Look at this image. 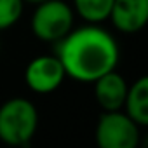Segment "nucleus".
Segmentation results:
<instances>
[{
  "label": "nucleus",
  "instance_id": "39448f33",
  "mask_svg": "<svg viewBox=\"0 0 148 148\" xmlns=\"http://www.w3.org/2000/svg\"><path fill=\"white\" fill-rule=\"evenodd\" d=\"M66 73L58 56H38L25 70V82L37 94L54 92L64 80Z\"/></svg>",
  "mask_w": 148,
  "mask_h": 148
},
{
  "label": "nucleus",
  "instance_id": "1a4fd4ad",
  "mask_svg": "<svg viewBox=\"0 0 148 148\" xmlns=\"http://www.w3.org/2000/svg\"><path fill=\"white\" fill-rule=\"evenodd\" d=\"M113 0H73L77 14L87 23H101L108 19Z\"/></svg>",
  "mask_w": 148,
  "mask_h": 148
},
{
  "label": "nucleus",
  "instance_id": "0eeeda50",
  "mask_svg": "<svg viewBox=\"0 0 148 148\" xmlns=\"http://www.w3.org/2000/svg\"><path fill=\"white\" fill-rule=\"evenodd\" d=\"M94 96L98 105L103 108V112H115L124 108L125 94H127V84L120 73L115 70L105 73L94 82Z\"/></svg>",
  "mask_w": 148,
  "mask_h": 148
},
{
  "label": "nucleus",
  "instance_id": "20e7f679",
  "mask_svg": "<svg viewBox=\"0 0 148 148\" xmlns=\"http://www.w3.org/2000/svg\"><path fill=\"white\" fill-rule=\"evenodd\" d=\"M94 136L99 148H136L139 143V125L122 110L103 112Z\"/></svg>",
  "mask_w": 148,
  "mask_h": 148
},
{
  "label": "nucleus",
  "instance_id": "7ed1b4c3",
  "mask_svg": "<svg viewBox=\"0 0 148 148\" xmlns=\"http://www.w3.org/2000/svg\"><path fill=\"white\" fill-rule=\"evenodd\" d=\"M73 26V9L63 0H44L32 16V32L42 42H59Z\"/></svg>",
  "mask_w": 148,
  "mask_h": 148
},
{
  "label": "nucleus",
  "instance_id": "9b49d317",
  "mask_svg": "<svg viewBox=\"0 0 148 148\" xmlns=\"http://www.w3.org/2000/svg\"><path fill=\"white\" fill-rule=\"evenodd\" d=\"M23 2H26V4H40L44 0H23Z\"/></svg>",
  "mask_w": 148,
  "mask_h": 148
},
{
  "label": "nucleus",
  "instance_id": "f257e3e1",
  "mask_svg": "<svg viewBox=\"0 0 148 148\" xmlns=\"http://www.w3.org/2000/svg\"><path fill=\"white\" fill-rule=\"evenodd\" d=\"M56 56L64 68L66 77L92 84L101 75L117 68L120 51L112 33L91 23L79 30H70L58 42Z\"/></svg>",
  "mask_w": 148,
  "mask_h": 148
},
{
  "label": "nucleus",
  "instance_id": "f8f14e48",
  "mask_svg": "<svg viewBox=\"0 0 148 148\" xmlns=\"http://www.w3.org/2000/svg\"><path fill=\"white\" fill-rule=\"evenodd\" d=\"M0 49H2V40H0Z\"/></svg>",
  "mask_w": 148,
  "mask_h": 148
},
{
  "label": "nucleus",
  "instance_id": "423d86ee",
  "mask_svg": "<svg viewBox=\"0 0 148 148\" xmlns=\"http://www.w3.org/2000/svg\"><path fill=\"white\" fill-rule=\"evenodd\" d=\"M108 19L122 33H136L148 21V0H113Z\"/></svg>",
  "mask_w": 148,
  "mask_h": 148
},
{
  "label": "nucleus",
  "instance_id": "f03ea898",
  "mask_svg": "<svg viewBox=\"0 0 148 148\" xmlns=\"http://www.w3.org/2000/svg\"><path fill=\"white\" fill-rule=\"evenodd\" d=\"M38 127V112L26 98H11L0 105V141L9 146L28 145Z\"/></svg>",
  "mask_w": 148,
  "mask_h": 148
},
{
  "label": "nucleus",
  "instance_id": "9d476101",
  "mask_svg": "<svg viewBox=\"0 0 148 148\" xmlns=\"http://www.w3.org/2000/svg\"><path fill=\"white\" fill-rule=\"evenodd\" d=\"M23 0H0V32L14 26L23 16Z\"/></svg>",
  "mask_w": 148,
  "mask_h": 148
},
{
  "label": "nucleus",
  "instance_id": "6e6552de",
  "mask_svg": "<svg viewBox=\"0 0 148 148\" xmlns=\"http://www.w3.org/2000/svg\"><path fill=\"white\" fill-rule=\"evenodd\" d=\"M124 108L139 127L148 125V77H139L131 87H127Z\"/></svg>",
  "mask_w": 148,
  "mask_h": 148
}]
</instances>
